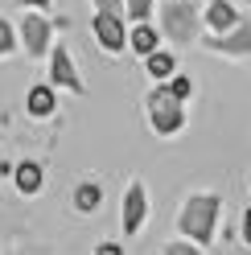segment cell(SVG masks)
<instances>
[{"label":"cell","instance_id":"cell-1","mask_svg":"<svg viewBox=\"0 0 251 255\" xmlns=\"http://www.w3.org/2000/svg\"><path fill=\"white\" fill-rule=\"evenodd\" d=\"M218 210H223V202H218L214 194H194L190 202L181 206V214H177V227H181V235H190V243L206 247L210 239H214Z\"/></svg>","mask_w":251,"mask_h":255},{"label":"cell","instance_id":"cell-2","mask_svg":"<svg viewBox=\"0 0 251 255\" xmlns=\"http://www.w3.org/2000/svg\"><path fill=\"white\" fill-rule=\"evenodd\" d=\"M144 103H148V120H152V128H156V132H161V136H173L177 128L185 124L181 99H177V95L169 91V87H156V91L148 95Z\"/></svg>","mask_w":251,"mask_h":255},{"label":"cell","instance_id":"cell-3","mask_svg":"<svg viewBox=\"0 0 251 255\" xmlns=\"http://www.w3.org/2000/svg\"><path fill=\"white\" fill-rule=\"evenodd\" d=\"M161 29L173 41H194L198 37V8L190 0H169V4H161Z\"/></svg>","mask_w":251,"mask_h":255},{"label":"cell","instance_id":"cell-4","mask_svg":"<svg viewBox=\"0 0 251 255\" xmlns=\"http://www.w3.org/2000/svg\"><path fill=\"white\" fill-rule=\"evenodd\" d=\"M206 50H214V54H235V58L251 54V21H235L227 33L206 37Z\"/></svg>","mask_w":251,"mask_h":255},{"label":"cell","instance_id":"cell-5","mask_svg":"<svg viewBox=\"0 0 251 255\" xmlns=\"http://www.w3.org/2000/svg\"><path fill=\"white\" fill-rule=\"evenodd\" d=\"M95 37L107 54H120L128 45V33H124V21L120 12H95Z\"/></svg>","mask_w":251,"mask_h":255},{"label":"cell","instance_id":"cell-6","mask_svg":"<svg viewBox=\"0 0 251 255\" xmlns=\"http://www.w3.org/2000/svg\"><path fill=\"white\" fill-rule=\"evenodd\" d=\"M50 21L41 17V12H25L21 17V37H25V50L33 54V58H41L45 54V45H50Z\"/></svg>","mask_w":251,"mask_h":255},{"label":"cell","instance_id":"cell-7","mask_svg":"<svg viewBox=\"0 0 251 255\" xmlns=\"http://www.w3.org/2000/svg\"><path fill=\"white\" fill-rule=\"evenodd\" d=\"M144 214H148V198H144V185L132 181L128 194H124V235H136L144 227Z\"/></svg>","mask_w":251,"mask_h":255},{"label":"cell","instance_id":"cell-8","mask_svg":"<svg viewBox=\"0 0 251 255\" xmlns=\"http://www.w3.org/2000/svg\"><path fill=\"white\" fill-rule=\"evenodd\" d=\"M50 78H54L58 87H70V91H83V78H78V70H74V62H70V54L62 50V45H58V50L50 54Z\"/></svg>","mask_w":251,"mask_h":255},{"label":"cell","instance_id":"cell-9","mask_svg":"<svg viewBox=\"0 0 251 255\" xmlns=\"http://www.w3.org/2000/svg\"><path fill=\"white\" fill-rule=\"evenodd\" d=\"M235 21H239L235 4H227V0H210V4H206V25L214 29V33H227Z\"/></svg>","mask_w":251,"mask_h":255},{"label":"cell","instance_id":"cell-10","mask_svg":"<svg viewBox=\"0 0 251 255\" xmlns=\"http://www.w3.org/2000/svg\"><path fill=\"white\" fill-rule=\"evenodd\" d=\"M12 181H17L21 194H37L41 181H45V173H41V165H37V161H21L17 169H12Z\"/></svg>","mask_w":251,"mask_h":255},{"label":"cell","instance_id":"cell-11","mask_svg":"<svg viewBox=\"0 0 251 255\" xmlns=\"http://www.w3.org/2000/svg\"><path fill=\"white\" fill-rule=\"evenodd\" d=\"M25 107H29V116H33V120L54 116V107H58L54 87H33V91H29V99H25Z\"/></svg>","mask_w":251,"mask_h":255},{"label":"cell","instance_id":"cell-12","mask_svg":"<svg viewBox=\"0 0 251 255\" xmlns=\"http://www.w3.org/2000/svg\"><path fill=\"white\" fill-rule=\"evenodd\" d=\"M144 70L156 78V83H165V78H173L177 62H173V54H165V50H152V54H144Z\"/></svg>","mask_w":251,"mask_h":255},{"label":"cell","instance_id":"cell-13","mask_svg":"<svg viewBox=\"0 0 251 255\" xmlns=\"http://www.w3.org/2000/svg\"><path fill=\"white\" fill-rule=\"evenodd\" d=\"M156 41H161V37H156V29H152L148 21H136V29L128 33V45H132L140 58H144V54H152V50H156Z\"/></svg>","mask_w":251,"mask_h":255},{"label":"cell","instance_id":"cell-14","mask_svg":"<svg viewBox=\"0 0 251 255\" xmlns=\"http://www.w3.org/2000/svg\"><path fill=\"white\" fill-rule=\"evenodd\" d=\"M99 198H103V194H99V185H91V181L74 189V206H78L83 214H91V210H95V206H99Z\"/></svg>","mask_w":251,"mask_h":255},{"label":"cell","instance_id":"cell-15","mask_svg":"<svg viewBox=\"0 0 251 255\" xmlns=\"http://www.w3.org/2000/svg\"><path fill=\"white\" fill-rule=\"evenodd\" d=\"M152 4H156V0H124V12H128L132 21H148Z\"/></svg>","mask_w":251,"mask_h":255},{"label":"cell","instance_id":"cell-16","mask_svg":"<svg viewBox=\"0 0 251 255\" xmlns=\"http://www.w3.org/2000/svg\"><path fill=\"white\" fill-rule=\"evenodd\" d=\"M169 91H173L177 99L185 103V99H190V95H194V83H190V78H185V74H177V78H169Z\"/></svg>","mask_w":251,"mask_h":255},{"label":"cell","instance_id":"cell-17","mask_svg":"<svg viewBox=\"0 0 251 255\" xmlns=\"http://www.w3.org/2000/svg\"><path fill=\"white\" fill-rule=\"evenodd\" d=\"M12 45H17V33H12V25H8V21H0V54H8Z\"/></svg>","mask_w":251,"mask_h":255},{"label":"cell","instance_id":"cell-18","mask_svg":"<svg viewBox=\"0 0 251 255\" xmlns=\"http://www.w3.org/2000/svg\"><path fill=\"white\" fill-rule=\"evenodd\" d=\"M165 255H198V243H190V239H185V243H169Z\"/></svg>","mask_w":251,"mask_h":255},{"label":"cell","instance_id":"cell-19","mask_svg":"<svg viewBox=\"0 0 251 255\" xmlns=\"http://www.w3.org/2000/svg\"><path fill=\"white\" fill-rule=\"evenodd\" d=\"M99 12H124V0H95Z\"/></svg>","mask_w":251,"mask_h":255},{"label":"cell","instance_id":"cell-20","mask_svg":"<svg viewBox=\"0 0 251 255\" xmlns=\"http://www.w3.org/2000/svg\"><path fill=\"white\" fill-rule=\"evenodd\" d=\"M95 255H124V247H120V243H103Z\"/></svg>","mask_w":251,"mask_h":255},{"label":"cell","instance_id":"cell-21","mask_svg":"<svg viewBox=\"0 0 251 255\" xmlns=\"http://www.w3.org/2000/svg\"><path fill=\"white\" fill-rule=\"evenodd\" d=\"M243 239H247V243H251V210L243 214Z\"/></svg>","mask_w":251,"mask_h":255},{"label":"cell","instance_id":"cell-22","mask_svg":"<svg viewBox=\"0 0 251 255\" xmlns=\"http://www.w3.org/2000/svg\"><path fill=\"white\" fill-rule=\"evenodd\" d=\"M25 4H33V8H41V4H50V0H25Z\"/></svg>","mask_w":251,"mask_h":255},{"label":"cell","instance_id":"cell-23","mask_svg":"<svg viewBox=\"0 0 251 255\" xmlns=\"http://www.w3.org/2000/svg\"><path fill=\"white\" fill-rule=\"evenodd\" d=\"M247 4H251V0H247Z\"/></svg>","mask_w":251,"mask_h":255}]
</instances>
